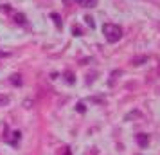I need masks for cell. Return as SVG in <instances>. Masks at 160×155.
Segmentation results:
<instances>
[{
    "label": "cell",
    "mask_w": 160,
    "mask_h": 155,
    "mask_svg": "<svg viewBox=\"0 0 160 155\" xmlns=\"http://www.w3.org/2000/svg\"><path fill=\"white\" fill-rule=\"evenodd\" d=\"M72 33H74V36H83V33H81V29L78 27V25H74L72 27Z\"/></svg>",
    "instance_id": "8fae6325"
},
{
    "label": "cell",
    "mask_w": 160,
    "mask_h": 155,
    "mask_svg": "<svg viewBox=\"0 0 160 155\" xmlns=\"http://www.w3.org/2000/svg\"><path fill=\"white\" fill-rule=\"evenodd\" d=\"M65 80H67V83H70V85L76 81V80H74V74L70 72V70H67V72H65Z\"/></svg>",
    "instance_id": "9c48e42d"
},
{
    "label": "cell",
    "mask_w": 160,
    "mask_h": 155,
    "mask_svg": "<svg viewBox=\"0 0 160 155\" xmlns=\"http://www.w3.org/2000/svg\"><path fill=\"white\" fill-rule=\"evenodd\" d=\"M85 20H87V23L92 27V29H94V25H95V23H94V18H92V16H85Z\"/></svg>",
    "instance_id": "7c38bea8"
},
{
    "label": "cell",
    "mask_w": 160,
    "mask_h": 155,
    "mask_svg": "<svg viewBox=\"0 0 160 155\" xmlns=\"http://www.w3.org/2000/svg\"><path fill=\"white\" fill-rule=\"evenodd\" d=\"M78 112H85V105L83 103H78Z\"/></svg>",
    "instance_id": "5bb4252c"
},
{
    "label": "cell",
    "mask_w": 160,
    "mask_h": 155,
    "mask_svg": "<svg viewBox=\"0 0 160 155\" xmlns=\"http://www.w3.org/2000/svg\"><path fill=\"white\" fill-rule=\"evenodd\" d=\"M140 61H146V58H137V59H133V63H135V65H140Z\"/></svg>",
    "instance_id": "4fadbf2b"
},
{
    "label": "cell",
    "mask_w": 160,
    "mask_h": 155,
    "mask_svg": "<svg viewBox=\"0 0 160 155\" xmlns=\"http://www.w3.org/2000/svg\"><path fill=\"white\" fill-rule=\"evenodd\" d=\"M9 96H6V94H0V106H6V105H9Z\"/></svg>",
    "instance_id": "52a82bcc"
},
{
    "label": "cell",
    "mask_w": 160,
    "mask_h": 155,
    "mask_svg": "<svg viewBox=\"0 0 160 155\" xmlns=\"http://www.w3.org/2000/svg\"><path fill=\"white\" fill-rule=\"evenodd\" d=\"M102 34H104V38L110 44H115V42H119L122 38V29L119 25H115V23H104L102 25Z\"/></svg>",
    "instance_id": "6da1fadb"
},
{
    "label": "cell",
    "mask_w": 160,
    "mask_h": 155,
    "mask_svg": "<svg viewBox=\"0 0 160 155\" xmlns=\"http://www.w3.org/2000/svg\"><path fill=\"white\" fill-rule=\"evenodd\" d=\"M13 135H15V137H13V139H9V142H11L13 146H16V144L20 142V135H22V133L18 132V130H16V132H13Z\"/></svg>",
    "instance_id": "8992f818"
},
{
    "label": "cell",
    "mask_w": 160,
    "mask_h": 155,
    "mask_svg": "<svg viewBox=\"0 0 160 155\" xmlns=\"http://www.w3.org/2000/svg\"><path fill=\"white\" fill-rule=\"evenodd\" d=\"M6 133H8V125H6V123H0V137L8 141V135H6Z\"/></svg>",
    "instance_id": "5b68a950"
},
{
    "label": "cell",
    "mask_w": 160,
    "mask_h": 155,
    "mask_svg": "<svg viewBox=\"0 0 160 155\" xmlns=\"http://www.w3.org/2000/svg\"><path fill=\"white\" fill-rule=\"evenodd\" d=\"M4 56H9V52H6V51H0V58H4Z\"/></svg>",
    "instance_id": "2e32d148"
},
{
    "label": "cell",
    "mask_w": 160,
    "mask_h": 155,
    "mask_svg": "<svg viewBox=\"0 0 160 155\" xmlns=\"http://www.w3.org/2000/svg\"><path fill=\"white\" fill-rule=\"evenodd\" d=\"M0 9H2V11H6V13H8V11H11V8H9V6H0Z\"/></svg>",
    "instance_id": "9a60e30c"
},
{
    "label": "cell",
    "mask_w": 160,
    "mask_h": 155,
    "mask_svg": "<svg viewBox=\"0 0 160 155\" xmlns=\"http://www.w3.org/2000/svg\"><path fill=\"white\" fill-rule=\"evenodd\" d=\"M9 81L13 83V85H15V87H20V85H22V76H20V74H13V76H11V80H9Z\"/></svg>",
    "instance_id": "277c9868"
},
{
    "label": "cell",
    "mask_w": 160,
    "mask_h": 155,
    "mask_svg": "<svg viewBox=\"0 0 160 155\" xmlns=\"http://www.w3.org/2000/svg\"><path fill=\"white\" fill-rule=\"evenodd\" d=\"M15 22L20 23V25H25V23H27V22H25V16H23V15H15Z\"/></svg>",
    "instance_id": "ba28073f"
},
{
    "label": "cell",
    "mask_w": 160,
    "mask_h": 155,
    "mask_svg": "<svg viewBox=\"0 0 160 155\" xmlns=\"http://www.w3.org/2000/svg\"><path fill=\"white\" fill-rule=\"evenodd\" d=\"M52 20H54V23H56V27H61V20H59V15H56V13H52Z\"/></svg>",
    "instance_id": "30bf717a"
},
{
    "label": "cell",
    "mask_w": 160,
    "mask_h": 155,
    "mask_svg": "<svg viewBox=\"0 0 160 155\" xmlns=\"http://www.w3.org/2000/svg\"><path fill=\"white\" fill-rule=\"evenodd\" d=\"M74 2H78L81 8H95L97 6V0H74Z\"/></svg>",
    "instance_id": "3957f363"
},
{
    "label": "cell",
    "mask_w": 160,
    "mask_h": 155,
    "mask_svg": "<svg viewBox=\"0 0 160 155\" xmlns=\"http://www.w3.org/2000/svg\"><path fill=\"white\" fill-rule=\"evenodd\" d=\"M137 142H138V146H148L149 144V135L148 133H138L137 135Z\"/></svg>",
    "instance_id": "7a4b0ae2"
}]
</instances>
